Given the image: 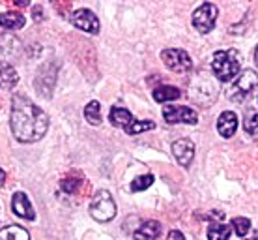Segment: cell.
<instances>
[{
	"instance_id": "8992f818",
	"label": "cell",
	"mask_w": 258,
	"mask_h": 240,
	"mask_svg": "<svg viewBox=\"0 0 258 240\" xmlns=\"http://www.w3.org/2000/svg\"><path fill=\"white\" fill-rule=\"evenodd\" d=\"M161 60L170 72L176 73H187L193 66L191 57L183 49H165L161 53Z\"/></svg>"
},
{
	"instance_id": "d6986e66",
	"label": "cell",
	"mask_w": 258,
	"mask_h": 240,
	"mask_svg": "<svg viewBox=\"0 0 258 240\" xmlns=\"http://www.w3.org/2000/svg\"><path fill=\"white\" fill-rule=\"evenodd\" d=\"M230 233H232V227L230 225H225V223H219L215 221L208 227V240H228L230 238Z\"/></svg>"
},
{
	"instance_id": "4fadbf2b",
	"label": "cell",
	"mask_w": 258,
	"mask_h": 240,
	"mask_svg": "<svg viewBox=\"0 0 258 240\" xmlns=\"http://www.w3.org/2000/svg\"><path fill=\"white\" fill-rule=\"evenodd\" d=\"M161 234V223L159 221H144L141 227L133 233V238L135 240H157Z\"/></svg>"
},
{
	"instance_id": "30bf717a",
	"label": "cell",
	"mask_w": 258,
	"mask_h": 240,
	"mask_svg": "<svg viewBox=\"0 0 258 240\" xmlns=\"http://www.w3.org/2000/svg\"><path fill=\"white\" fill-rule=\"evenodd\" d=\"M172 154L181 167H189L195 158V143L191 139H178L172 143Z\"/></svg>"
},
{
	"instance_id": "9a60e30c",
	"label": "cell",
	"mask_w": 258,
	"mask_h": 240,
	"mask_svg": "<svg viewBox=\"0 0 258 240\" xmlns=\"http://www.w3.org/2000/svg\"><path fill=\"white\" fill-rule=\"evenodd\" d=\"M0 26L6 30H19L25 26V15H21L19 12L0 13Z\"/></svg>"
},
{
	"instance_id": "484cf974",
	"label": "cell",
	"mask_w": 258,
	"mask_h": 240,
	"mask_svg": "<svg viewBox=\"0 0 258 240\" xmlns=\"http://www.w3.org/2000/svg\"><path fill=\"white\" fill-rule=\"evenodd\" d=\"M167 240H185V236H183V234L180 233V231H170V233H168V238Z\"/></svg>"
},
{
	"instance_id": "cb8c5ba5",
	"label": "cell",
	"mask_w": 258,
	"mask_h": 240,
	"mask_svg": "<svg viewBox=\"0 0 258 240\" xmlns=\"http://www.w3.org/2000/svg\"><path fill=\"white\" fill-rule=\"evenodd\" d=\"M243 128H245V131L249 135H258V113H252V115H249L245 118Z\"/></svg>"
},
{
	"instance_id": "603a6c76",
	"label": "cell",
	"mask_w": 258,
	"mask_h": 240,
	"mask_svg": "<svg viewBox=\"0 0 258 240\" xmlns=\"http://www.w3.org/2000/svg\"><path fill=\"white\" fill-rule=\"evenodd\" d=\"M232 227L238 236H245L249 233V229H251V221H249V218H241L239 216V218H234L232 220Z\"/></svg>"
},
{
	"instance_id": "ffe728a7",
	"label": "cell",
	"mask_w": 258,
	"mask_h": 240,
	"mask_svg": "<svg viewBox=\"0 0 258 240\" xmlns=\"http://www.w3.org/2000/svg\"><path fill=\"white\" fill-rule=\"evenodd\" d=\"M84 118L92 126H99L101 124V105H99V102L94 100V102H90V104L84 107Z\"/></svg>"
},
{
	"instance_id": "52a82bcc",
	"label": "cell",
	"mask_w": 258,
	"mask_h": 240,
	"mask_svg": "<svg viewBox=\"0 0 258 240\" xmlns=\"http://www.w3.org/2000/svg\"><path fill=\"white\" fill-rule=\"evenodd\" d=\"M163 117L168 124H195L199 122V115L197 111L183 107V105H165L163 107Z\"/></svg>"
},
{
	"instance_id": "7a4b0ae2",
	"label": "cell",
	"mask_w": 258,
	"mask_h": 240,
	"mask_svg": "<svg viewBox=\"0 0 258 240\" xmlns=\"http://www.w3.org/2000/svg\"><path fill=\"white\" fill-rule=\"evenodd\" d=\"M239 68H241V55L236 49L213 53L212 70L219 81H223V83L232 81L239 73Z\"/></svg>"
},
{
	"instance_id": "7c38bea8",
	"label": "cell",
	"mask_w": 258,
	"mask_h": 240,
	"mask_svg": "<svg viewBox=\"0 0 258 240\" xmlns=\"http://www.w3.org/2000/svg\"><path fill=\"white\" fill-rule=\"evenodd\" d=\"M238 130V117L234 111H225L221 113L219 120H217V131L219 135H223L225 139H230V137L236 133Z\"/></svg>"
},
{
	"instance_id": "ac0fdd59",
	"label": "cell",
	"mask_w": 258,
	"mask_h": 240,
	"mask_svg": "<svg viewBox=\"0 0 258 240\" xmlns=\"http://www.w3.org/2000/svg\"><path fill=\"white\" fill-rule=\"evenodd\" d=\"M0 240H30V233L19 225H8L0 229Z\"/></svg>"
},
{
	"instance_id": "6da1fadb",
	"label": "cell",
	"mask_w": 258,
	"mask_h": 240,
	"mask_svg": "<svg viewBox=\"0 0 258 240\" xmlns=\"http://www.w3.org/2000/svg\"><path fill=\"white\" fill-rule=\"evenodd\" d=\"M10 126L21 143H36L49 130V117L26 96H13Z\"/></svg>"
},
{
	"instance_id": "5b68a950",
	"label": "cell",
	"mask_w": 258,
	"mask_h": 240,
	"mask_svg": "<svg viewBox=\"0 0 258 240\" xmlns=\"http://www.w3.org/2000/svg\"><path fill=\"white\" fill-rule=\"evenodd\" d=\"M219 17V8L215 4H202L200 8H197L193 13V26L202 34H208L210 30H213V26L217 23Z\"/></svg>"
},
{
	"instance_id": "f546056e",
	"label": "cell",
	"mask_w": 258,
	"mask_h": 240,
	"mask_svg": "<svg viewBox=\"0 0 258 240\" xmlns=\"http://www.w3.org/2000/svg\"><path fill=\"white\" fill-rule=\"evenodd\" d=\"M251 240H258V238H251Z\"/></svg>"
},
{
	"instance_id": "d4e9b609",
	"label": "cell",
	"mask_w": 258,
	"mask_h": 240,
	"mask_svg": "<svg viewBox=\"0 0 258 240\" xmlns=\"http://www.w3.org/2000/svg\"><path fill=\"white\" fill-rule=\"evenodd\" d=\"M81 184H83V180H79V178H64V180L60 182V188L64 189L66 194L71 195L81 188Z\"/></svg>"
},
{
	"instance_id": "e0dca14e",
	"label": "cell",
	"mask_w": 258,
	"mask_h": 240,
	"mask_svg": "<svg viewBox=\"0 0 258 240\" xmlns=\"http://www.w3.org/2000/svg\"><path fill=\"white\" fill-rule=\"evenodd\" d=\"M180 96H181L180 88H176V86H168V84H165V86H157V88L154 90V100L157 102V104L174 102V100H178Z\"/></svg>"
},
{
	"instance_id": "9c48e42d",
	"label": "cell",
	"mask_w": 258,
	"mask_h": 240,
	"mask_svg": "<svg viewBox=\"0 0 258 240\" xmlns=\"http://www.w3.org/2000/svg\"><path fill=\"white\" fill-rule=\"evenodd\" d=\"M71 23L77 26L79 30H84L88 34H97L99 32V19L96 17V13L92 10H77L71 15Z\"/></svg>"
},
{
	"instance_id": "f1b7e54d",
	"label": "cell",
	"mask_w": 258,
	"mask_h": 240,
	"mask_svg": "<svg viewBox=\"0 0 258 240\" xmlns=\"http://www.w3.org/2000/svg\"><path fill=\"white\" fill-rule=\"evenodd\" d=\"M254 62L258 64V45H256V49H254Z\"/></svg>"
},
{
	"instance_id": "44dd1931",
	"label": "cell",
	"mask_w": 258,
	"mask_h": 240,
	"mask_svg": "<svg viewBox=\"0 0 258 240\" xmlns=\"http://www.w3.org/2000/svg\"><path fill=\"white\" fill-rule=\"evenodd\" d=\"M154 128H155V124L152 122V120H135L129 128H125V133H127V135H139L142 131L154 130Z\"/></svg>"
},
{
	"instance_id": "83f0119b",
	"label": "cell",
	"mask_w": 258,
	"mask_h": 240,
	"mask_svg": "<svg viewBox=\"0 0 258 240\" xmlns=\"http://www.w3.org/2000/svg\"><path fill=\"white\" fill-rule=\"evenodd\" d=\"M4 182H6V173H4L2 169H0V188L4 186Z\"/></svg>"
},
{
	"instance_id": "8fae6325",
	"label": "cell",
	"mask_w": 258,
	"mask_h": 240,
	"mask_svg": "<svg viewBox=\"0 0 258 240\" xmlns=\"http://www.w3.org/2000/svg\"><path fill=\"white\" fill-rule=\"evenodd\" d=\"M12 208H13V212H15V216H19L23 220H28V221L36 220V210H34L32 203L28 199V195L23 194V191H17V194L13 195Z\"/></svg>"
},
{
	"instance_id": "4316f807",
	"label": "cell",
	"mask_w": 258,
	"mask_h": 240,
	"mask_svg": "<svg viewBox=\"0 0 258 240\" xmlns=\"http://www.w3.org/2000/svg\"><path fill=\"white\" fill-rule=\"evenodd\" d=\"M34 19L36 21L43 19V17H41V8H34Z\"/></svg>"
},
{
	"instance_id": "7402d4cb",
	"label": "cell",
	"mask_w": 258,
	"mask_h": 240,
	"mask_svg": "<svg viewBox=\"0 0 258 240\" xmlns=\"http://www.w3.org/2000/svg\"><path fill=\"white\" fill-rule=\"evenodd\" d=\"M152 184H154V175L137 176L135 180L131 182V191H142V189L150 188Z\"/></svg>"
},
{
	"instance_id": "277c9868",
	"label": "cell",
	"mask_w": 258,
	"mask_h": 240,
	"mask_svg": "<svg viewBox=\"0 0 258 240\" xmlns=\"http://www.w3.org/2000/svg\"><path fill=\"white\" fill-rule=\"evenodd\" d=\"M256 86H258L256 72H252V70H243V72L238 75V79L234 81L232 92L228 94V98L234 100V102H243V100H247V98L251 96L252 90H254Z\"/></svg>"
},
{
	"instance_id": "5bb4252c",
	"label": "cell",
	"mask_w": 258,
	"mask_h": 240,
	"mask_svg": "<svg viewBox=\"0 0 258 240\" xmlns=\"http://www.w3.org/2000/svg\"><path fill=\"white\" fill-rule=\"evenodd\" d=\"M109 120L112 126H116V128H129L131 124L135 122V118L133 115L129 113L127 109H123V107H112L109 113Z\"/></svg>"
},
{
	"instance_id": "2e32d148",
	"label": "cell",
	"mask_w": 258,
	"mask_h": 240,
	"mask_svg": "<svg viewBox=\"0 0 258 240\" xmlns=\"http://www.w3.org/2000/svg\"><path fill=\"white\" fill-rule=\"evenodd\" d=\"M19 81V75L10 64H0V88L4 90H12L13 86Z\"/></svg>"
},
{
	"instance_id": "3957f363",
	"label": "cell",
	"mask_w": 258,
	"mask_h": 240,
	"mask_svg": "<svg viewBox=\"0 0 258 240\" xmlns=\"http://www.w3.org/2000/svg\"><path fill=\"white\" fill-rule=\"evenodd\" d=\"M116 203L112 199V195L107 191V189H99L94 197H92L90 203V216L96 221H101V223H107V221L114 220L116 216Z\"/></svg>"
},
{
	"instance_id": "ba28073f",
	"label": "cell",
	"mask_w": 258,
	"mask_h": 240,
	"mask_svg": "<svg viewBox=\"0 0 258 240\" xmlns=\"http://www.w3.org/2000/svg\"><path fill=\"white\" fill-rule=\"evenodd\" d=\"M21 57V41L12 34H0V64H10Z\"/></svg>"
}]
</instances>
